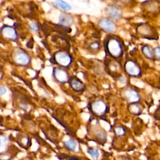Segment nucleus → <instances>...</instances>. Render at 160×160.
Here are the masks:
<instances>
[{
    "mask_svg": "<svg viewBox=\"0 0 160 160\" xmlns=\"http://www.w3.org/2000/svg\"><path fill=\"white\" fill-rule=\"evenodd\" d=\"M105 13L108 18L115 22L119 21L122 17L121 9L115 4H109L105 8Z\"/></svg>",
    "mask_w": 160,
    "mask_h": 160,
    "instance_id": "nucleus-11",
    "label": "nucleus"
},
{
    "mask_svg": "<svg viewBox=\"0 0 160 160\" xmlns=\"http://www.w3.org/2000/svg\"><path fill=\"white\" fill-rule=\"evenodd\" d=\"M96 139L99 143H105L107 139V134L103 131H98L96 134Z\"/></svg>",
    "mask_w": 160,
    "mask_h": 160,
    "instance_id": "nucleus-23",
    "label": "nucleus"
},
{
    "mask_svg": "<svg viewBox=\"0 0 160 160\" xmlns=\"http://www.w3.org/2000/svg\"><path fill=\"white\" fill-rule=\"evenodd\" d=\"M154 59L160 60V46H156L153 48Z\"/></svg>",
    "mask_w": 160,
    "mask_h": 160,
    "instance_id": "nucleus-26",
    "label": "nucleus"
},
{
    "mask_svg": "<svg viewBox=\"0 0 160 160\" xmlns=\"http://www.w3.org/2000/svg\"><path fill=\"white\" fill-rule=\"evenodd\" d=\"M128 111L132 114L139 115L141 113L142 108L139 103H129L128 106Z\"/></svg>",
    "mask_w": 160,
    "mask_h": 160,
    "instance_id": "nucleus-18",
    "label": "nucleus"
},
{
    "mask_svg": "<svg viewBox=\"0 0 160 160\" xmlns=\"http://www.w3.org/2000/svg\"><path fill=\"white\" fill-rule=\"evenodd\" d=\"M29 30L33 32H36L39 31V25L36 22H32L29 25Z\"/></svg>",
    "mask_w": 160,
    "mask_h": 160,
    "instance_id": "nucleus-25",
    "label": "nucleus"
},
{
    "mask_svg": "<svg viewBox=\"0 0 160 160\" xmlns=\"http://www.w3.org/2000/svg\"><path fill=\"white\" fill-rule=\"evenodd\" d=\"M101 48V45L99 41H93L89 42L88 45V49L89 51L91 53H96L98 52Z\"/></svg>",
    "mask_w": 160,
    "mask_h": 160,
    "instance_id": "nucleus-21",
    "label": "nucleus"
},
{
    "mask_svg": "<svg viewBox=\"0 0 160 160\" xmlns=\"http://www.w3.org/2000/svg\"><path fill=\"white\" fill-rule=\"evenodd\" d=\"M141 51L143 56L150 60L154 59L153 48L149 44H144L141 48Z\"/></svg>",
    "mask_w": 160,
    "mask_h": 160,
    "instance_id": "nucleus-16",
    "label": "nucleus"
},
{
    "mask_svg": "<svg viewBox=\"0 0 160 160\" xmlns=\"http://www.w3.org/2000/svg\"><path fill=\"white\" fill-rule=\"evenodd\" d=\"M121 160H132V159L129 158H128V157H124V158H122Z\"/></svg>",
    "mask_w": 160,
    "mask_h": 160,
    "instance_id": "nucleus-30",
    "label": "nucleus"
},
{
    "mask_svg": "<svg viewBox=\"0 0 160 160\" xmlns=\"http://www.w3.org/2000/svg\"><path fill=\"white\" fill-rule=\"evenodd\" d=\"M53 4L56 8L63 11L64 12H68L72 10L71 5L64 0H55L53 2Z\"/></svg>",
    "mask_w": 160,
    "mask_h": 160,
    "instance_id": "nucleus-15",
    "label": "nucleus"
},
{
    "mask_svg": "<svg viewBox=\"0 0 160 160\" xmlns=\"http://www.w3.org/2000/svg\"><path fill=\"white\" fill-rule=\"evenodd\" d=\"M88 108L89 112L96 117H102L109 111L108 104L102 99H98L89 102Z\"/></svg>",
    "mask_w": 160,
    "mask_h": 160,
    "instance_id": "nucleus-4",
    "label": "nucleus"
},
{
    "mask_svg": "<svg viewBox=\"0 0 160 160\" xmlns=\"http://www.w3.org/2000/svg\"><path fill=\"white\" fill-rule=\"evenodd\" d=\"M62 145L66 150L71 152H75L78 148V142L72 138H69L66 141H64L62 143Z\"/></svg>",
    "mask_w": 160,
    "mask_h": 160,
    "instance_id": "nucleus-14",
    "label": "nucleus"
},
{
    "mask_svg": "<svg viewBox=\"0 0 160 160\" xmlns=\"http://www.w3.org/2000/svg\"><path fill=\"white\" fill-rule=\"evenodd\" d=\"M15 156V151L12 148H9L7 150L0 152V160H12Z\"/></svg>",
    "mask_w": 160,
    "mask_h": 160,
    "instance_id": "nucleus-17",
    "label": "nucleus"
},
{
    "mask_svg": "<svg viewBox=\"0 0 160 160\" xmlns=\"http://www.w3.org/2000/svg\"><path fill=\"white\" fill-rule=\"evenodd\" d=\"M1 70H2V66H1V64H0V72L1 71Z\"/></svg>",
    "mask_w": 160,
    "mask_h": 160,
    "instance_id": "nucleus-31",
    "label": "nucleus"
},
{
    "mask_svg": "<svg viewBox=\"0 0 160 160\" xmlns=\"http://www.w3.org/2000/svg\"><path fill=\"white\" fill-rule=\"evenodd\" d=\"M122 97L129 103H138L141 100L139 92L132 87H128L122 91Z\"/></svg>",
    "mask_w": 160,
    "mask_h": 160,
    "instance_id": "nucleus-10",
    "label": "nucleus"
},
{
    "mask_svg": "<svg viewBox=\"0 0 160 160\" xmlns=\"http://www.w3.org/2000/svg\"><path fill=\"white\" fill-rule=\"evenodd\" d=\"M73 57L71 53L64 50H58L52 54L51 62L58 66L69 69L73 63Z\"/></svg>",
    "mask_w": 160,
    "mask_h": 160,
    "instance_id": "nucleus-2",
    "label": "nucleus"
},
{
    "mask_svg": "<svg viewBox=\"0 0 160 160\" xmlns=\"http://www.w3.org/2000/svg\"><path fill=\"white\" fill-rule=\"evenodd\" d=\"M104 52L110 58L120 60L125 52V44L123 40L115 34H107L102 43Z\"/></svg>",
    "mask_w": 160,
    "mask_h": 160,
    "instance_id": "nucleus-1",
    "label": "nucleus"
},
{
    "mask_svg": "<svg viewBox=\"0 0 160 160\" xmlns=\"http://www.w3.org/2000/svg\"><path fill=\"white\" fill-rule=\"evenodd\" d=\"M7 92V89L5 87L0 86V96L4 95Z\"/></svg>",
    "mask_w": 160,
    "mask_h": 160,
    "instance_id": "nucleus-27",
    "label": "nucleus"
},
{
    "mask_svg": "<svg viewBox=\"0 0 160 160\" xmlns=\"http://www.w3.org/2000/svg\"><path fill=\"white\" fill-rule=\"evenodd\" d=\"M114 134L117 136L121 137V136L125 135L126 130L124 127L121 126H118L114 128Z\"/></svg>",
    "mask_w": 160,
    "mask_h": 160,
    "instance_id": "nucleus-24",
    "label": "nucleus"
},
{
    "mask_svg": "<svg viewBox=\"0 0 160 160\" xmlns=\"http://www.w3.org/2000/svg\"><path fill=\"white\" fill-rule=\"evenodd\" d=\"M73 23L74 18L71 14L63 11L59 16L58 24L59 26L64 28H68L72 26Z\"/></svg>",
    "mask_w": 160,
    "mask_h": 160,
    "instance_id": "nucleus-13",
    "label": "nucleus"
},
{
    "mask_svg": "<svg viewBox=\"0 0 160 160\" xmlns=\"http://www.w3.org/2000/svg\"><path fill=\"white\" fill-rule=\"evenodd\" d=\"M18 143L23 148H28L31 145V139L28 136H21L18 138Z\"/></svg>",
    "mask_w": 160,
    "mask_h": 160,
    "instance_id": "nucleus-19",
    "label": "nucleus"
},
{
    "mask_svg": "<svg viewBox=\"0 0 160 160\" xmlns=\"http://www.w3.org/2000/svg\"><path fill=\"white\" fill-rule=\"evenodd\" d=\"M87 152L93 159H98L100 155L99 151L98 149L91 147H88L87 148Z\"/></svg>",
    "mask_w": 160,
    "mask_h": 160,
    "instance_id": "nucleus-22",
    "label": "nucleus"
},
{
    "mask_svg": "<svg viewBox=\"0 0 160 160\" xmlns=\"http://www.w3.org/2000/svg\"><path fill=\"white\" fill-rule=\"evenodd\" d=\"M52 77L56 82L61 84L68 83L71 78L68 69L58 66L52 68Z\"/></svg>",
    "mask_w": 160,
    "mask_h": 160,
    "instance_id": "nucleus-6",
    "label": "nucleus"
},
{
    "mask_svg": "<svg viewBox=\"0 0 160 160\" xmlns=\"http://www.w3.org/2000/svg\"><path fill=\"white\" fill-rule=\"evenodd\" d=\"M9 139L6 136L0 133V152L9 149Z\"/></svg>",
    "mask_w": 160,
    "mask_h": 160,
    "instance_id": "nucleus-20",
    "label": "nucleus"
},
{
    "mask_svg": "<svg viewBox=\"0 0 160 160\" xmlns=\"http://www.w3.org/2000/svg\"><path fill=\"white\" fill-rule=\"evenodd\" d=\"M66 160H81L80 158L77 157H73V156H68L66 159Z\"/></svg>",
    "mask_w": 160,
    "mask_h": 160,
    "instance_id": "nucleus-28",
    "label": "nucleus"
},
{
    "mask_svg": "<svg viewBox=\"0 0 160 160\" xmlns=\"http://www.w3.org/2000/svg\"><path fill=\"white\" fill-rule=\"evenodd\" d=\"M123 69L126 74L132 78H139L142 74V69L139 64L134 59H127L123 65Z\"/></svg>",
    "mask_w": 160,
    "mask_h": 160,
    "instance_id": "nucleus-8",
    "label": "nucleus"
},
{
    "mask_svg": "<svg viewBox=\"0 0 160 160\" xmlns=\"http://www.w3.org/2000/svg\"><path fill=\"white\" fill-rule=\"evenodd\" d=\"M136 32L142 38L156 40L158 39V33L156 29L148 23L142 22L137 25Z\"/></svg>",
    "mask_w": 160,
    "mask_h": 160,
    "instance_id": "nucleus-5",
    "label": "nucleus"
},
{
    "mask_svg": "<svg viewBox=\"0 0 160 160\" xmlns=\"http://www.w3.org/2000/svg\"><path fill=\"white\" fill-rule=\"evenodd\" d=\"M68 84L71 89L76 92H82L86 88L84 82L75 76H71Z\"/></svg>",
    "mask_w": 160,
    "mask_h": 160,
    "instance_id": "nucleus-12",
    "label": "nucleus"
},
{
    "mask_svg": "<svg viewBox=\"0 0 160 160\" xmlns=\"http://www.w3.org/2000/svg\"><path fill=\"white\" fill-rule=\"evenodd\" d=\"M98 27L107 34H114L118 29L115 21L106 17H101L97 22Z\"/></svg>",
    "mask_w": 160,
    "mask_h": 160,
    "instance_id": "nucleus-7",
    "label": "nucleus"
},
{
    "mask_svg": "<svg viewBox=\"0 0 160 160\" xmlns=\"http://www.w3.org/2000/svg\"><path fill=\"white\" fill-rule=\"evenodd\" d=\"M118 80H119V81H120V82H124V81H126V79H125L124 77L121 76V77H119V78H118Z\"/></svg>",
    "mask_w": 160,
    "mask_h": 160,
    "instance_id": "nucleus-29",
    "label": "nucleus"
},
{
    "mask_svg": "<svg viewBox=\"0 0 160 160\" xmlns=\"http://www.w3.org/2000/svg\"><path fill=\"white\" fill-rule=\"evenodd\" d=\"M11 59L14 64L20 67H28L31 64V56L21 48H16L12 50Z\"/></svg>",
    "mask_w": 160,
    "mask_h": 160,
    "instance_id": "nucleus-3",
    "label": "nucleus"
},
{
    "mask_svg": "<svg viewBox=\"0 0 160 160\" xmlns=\"http://www.w3.org/2000/svg\"><path fill=\"white\" fill-rule=\"evenodd\" d=\"M0 35L2 39L11 42L18 41L19 38L17 29L14 26L8 24H4L0 28Z\"/></svg>",
    "mask_w": 160,
    "mask_h": 160,
    "instance_id": "nucleus-9",
    "label": "nucleus"
}]
</instances>
